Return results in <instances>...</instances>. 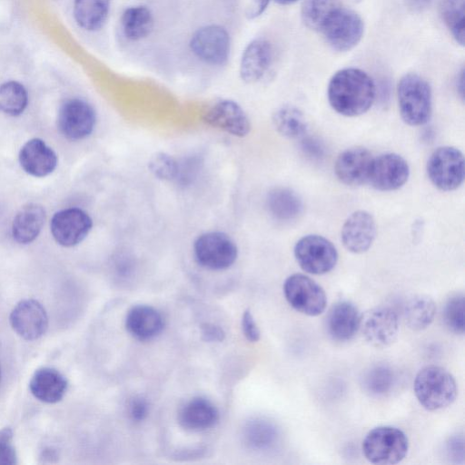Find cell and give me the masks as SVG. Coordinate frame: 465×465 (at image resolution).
<instances>
[{"label":"cell","mask_w":465,"mask_h":465,"mask_svg":"<svg viewBox=\"0 0 465 465\" xmlns=\"http://www.w3.org/2000/svg\"><path fill=\"white\" fill-rule=\"evenodd\" d=\"M203 339L206 341H222L224 339V331L219 326L212 323H204L201 327Z\"/></svg>","instance_id":"obj_43"},{"label":"cell","mask_w":465,"mask_h":465,"mask_svg":"<svg viewBox=\"0 0 465 465\" xmlns=\"http://www.w3.org/2000/svg\"><path fill=\"white\" fill-rule=\"evenodd\" d=\"M95 122L93 106L83 99H68L59 108L57 126L60 133L69 140L78 141L89 136Z\"/></svg>","instance_id":"obj_10"},{"label":"cell","mask_w":465,"mask_h":465,"mask_svg":"<svg viewBox=\"0 0 465 465\" xmlns=\"http://www.w3.org/2000/svg\"><path fill=\"white\" fill-rule=\"evenodd\" d=\"M93 226L91 217L79 208H67L54 213L51 220V232L55 242L64 247L80 243Z\"/></svg>","instance_id":"obj_14"},{"label":"cell","mask_w":465,"mask_h":465,"mask_svg":"<svg viewBox=\"0 0 465 465\" xmlns=\"http://www.w3.org/2000/svg\"><path fill=\"white\" fill-rule=\"evenodd\" d=\"M410 176L407 161L394 153H388L373 158L367 182L381 192L395 191L402 187Z\"/></svg>","instance_id":"obj_13"},{"label":"cell","mask_w":465,"mask_h":465,"mask_svg":"<svg viewBox=\"0 0 465 465\" xmlns=\"http://www.w3.org/2000/svg\"><path fill=\"white\" fill-rule=\"evenodd\" d=\"M440 16L455 41L464 45L465 0H440Z\"/></svg>","instance_id":"obj_35"},{"label":"cell","mask_w":465,"mask_h":465,"mask_svg":"<svg viewBox=\"0 0 465 465\" xmlns=\"http://www.w3.org/2000/svg\"><path fill=\"white\" fill-rule=\"evenodd\" d=\"M376 223L367 211L353 212L344 222L341 231L343 246L352 253L367 252L376 237Z\"/></svg>","instance_id":"obj_17"},{"label":"cell","mask_w":465,"mask_h":465,"mask_svg":"<svg viewBox=\"0 0 465 465\" xmlns=\"http://www.w3.org/2000/svg\"><path fill=\"white\" fill-rule=\"evenodd\" d=\"M302 151L312 158H320L323 155L324 149L322 143L312 137H307L302 142Z\"/></svg>","instance_id":"obj_42"},{"label":"cell","mask_w":465,"mask_h":465,"mask_svg":"<svg viewBox=\"0 0 465 465\" xmlns=\"http://www.w3.org/2000/svg\"><path fill=\"white\" fill-rule=\"evenodd\" d=\"M341 6L340 0H303L302 21L309 29L321 31L327 19Z\"/></svg>","instance_id":"obj_32"},{"label":"cell","mask_w":465,"mask_h":465,"mask_svg":"<svg viewBox=\"0 0 465 465\" xmlns=\"http://www.w3.org/2000/svg\"><path fill=\"white\" fill-rule=\"evenodd\" d=\"M395 381V373L391 368L379 364L365 371L361 378V385L364 391L369 395L381 397L392 390Z\"/></svg>","instance_id":"obj_33"},{"label":"cell","mask_w":465,"mask_h":465,"mask_svg":"<svg viewBox=\"0 0 465 465\" xmlns=\"http://www.w3.org/2000/svg\"><path fill=\"white\" fill-rule=\"evenodd\" d=\"M148 168L158 179L164 181L176 180L179 163L167 153H156L149 159Z\"/></svg>","instance_id":"obj_37"},{"label":"cell","mask_w":465,"mask_h":465,"mask_svg":"<svg viewBox=\"0 0 465 465\" xmlns=\"http://www.w3.org/2000/svg\"><path fill=\"white\" fill-rule=\"evenodd\" d=\"M193 254L202 267L220 271L232 266L237 259L238 249L226 233L210 232L201 234L193 243Z\"/></svg>","instance_id":"obj_8"},{"label":"cell","mask_w":465,"mask_h":465,"mask_svg":"<svg viewBox=\"0 0 465 465\" xmlns=\"http://www.w3.org/2000/svg\"><path fill=\"white\" fill-rule=\"evenodd\" d=\"M293 253L304 272L316 275L331 272L338 261L335 246L328 239L318 234L302 237L295 243Z\"/></svg>","instance_id":"obj_7"},{"label":"cell","mask_w":465,"mask_h":465,"mask_svg":"<svg viewBox=\"0 0 465 465\" xmlns=\"http://www.w3.org/2000/svg\"><path fill=\"white\" fill-rule=\"evenodd\" d=\"M279 5H288L296 3L298 0H274Z\"/></svg>","instance_id":"obj_47"},{"label":"cell","mask_w":465,"mask_h":465,"mask_svg":"<svg viewBox=\"0 0 465 465\" xmlns=\"http://www.w3.org/2000/svg\"><path fill=\"white\" fill-rule=\"evenodd\" d=\"M125 327L134 338L139 341H149L163 331L164 321L155 308L149 305H136L127 312Z\"/></svg>","instance_id":"obj_22"},{"label":"cell","mask_w":465,"mask_h":465,"mask_svg":"<svg viewBox=\"0 0 465 465\" xmlns=\"http://www.w3.org/2000/svg\"><path fill=\"white\" fill-rule=\"evenodd\" d=\"M0 377H1V370H0Z\"/></svg>","instance_id":"obj_48"},{"label":"cell","mask_w":465,"mask_h":465,"mask_svg":"<svg viewBox=\"0 0 465 465\" xmlns=\"http://www.w3.org/2000/svg\"><path fill=\"white\" fill-rule=\"evenodd\" d=\"M110 0H74V16L77 25L86 31L104 26L110 10Z\"/></svg>","instance_id":"obj_27"},{"label":"cell","mask_w":465,"mask_h":465,"mask_svg":"<svg viewBox=\"0 0 465 465\" xmlns=\"http://www.w3.org/2000/svg\"><path fill=\"white\" fill-rule=\"evenodd\" d=\"M327 94L335 112L354 117L371 108L376 97V86L364 71L353 67L343 68L331 76Z\"/></svg>","instance_id":"obj_1"},{"label":"cell","mask_w":465,"mask_h":465,"mask_svg":"<svg viewBox=\"0 0 465 465\" xmlns=\"http://www.w3.org/2000/svg\"><path fill=\"white\" fill-rule=\"evenodd\" d=\"M45 220V211L42 205L28 203L23 206L13 220L14 239L23 244L32 242L41 232Z\"/></svg>","instance_id":"obj_25"},{"label":"cell","mask_w":465,"mask_h":465,"mask_svg":"<svg viewBox=\"0 0 465 465\" xmlns=\"http://www.w3.org/2000/svg\"><path fill=\"white\" fill-rule=\"evenodd\" d=\"M243 438L246 444L260 451L270 450L274 448L280 440V431L277 426L262 418L248 421L243 429Z\"/></svg>","instance_id":"obj_28"},{"label":"cell","mask_w":465,"mask_h":465,"mask_svg":"<svg viewBox=\"0 0 465 465\" xmlns=\"http://www.w3.org/2000/svg\"><path fill=\"white\" fill-rule=\"evenodd\" d=\"M121 25L126 38L133 41L143 39L153 27L152 12L144 5L130 6L122 15Z\"/></svg>","instance_id":"obj_30"},{"label":"cell","mask_w":465,"mask_h":465,"mask_svg":"<svg viewBox=\"0 0 465 465\" xmlns=\"http://www.w3.org/2000/svg\"><path fill=\"white\" fill-rule=\"evenodd\" d=\"M457 90L460 94V97L463 99L464 96V69L461 68V70L459 72L458 77H457Z\"/></svg>","instance_id":"obj_46"},{"label":"cell","mask_w":465,"mask_h":465,"mask_svg":"<svg viewBox=\"0 0 465 465\" xmlns=\"http://www.w3.org/2000/svg\"><path fill=\"white\" fill-rule=\"evenodd\" d=\"M219 420L215 405L203 397L186 401L178 412V422L189 431H203L213 428Z\"/></svg>","instance_id":"obj_21"},{"label":"cell","mask_w":465,"mask_h":465,"mask_svg":"<svg viewBox=\"0 0 465 465\" xmlns=\"http://www.w3.org/2000/svg\"><path fill=\"white\" fill-rule=\"evenodd\" d=\"M399 111L402 120L411 126L427 124L431 116L432 93L430 84L420 75L404 74L397 85Z\"/></svg>","instance_id":"obj_3"},{"label":"cell","mask_w":465,"mask_h":465,"mask_svg":"<svg viewBox=\"0 0 465 465\" xmlns=\"http://www.w3.org/2000/svg\"><path fill=\"white\" fill-rule=\"evenodd\" d=\"M320 32L332 49L347 52L361 40L364 24L356 12L341 6L327 19Z\"/></svg>","instance_id":"obj_6"},{"label":"cell","mask_w":465,"mask_h":465,"mask_svg":"<svg viewBox=\"0 0 465 465\" xmlns=\"http://www.w3.org/2000/svg\"><path fill=\"white\" fill-rule=\"evenodd\" d=\"M362 453L373 464L391 465L401 461L409 450L406 434L391 426L371 430L362 440Z\"/></svg>","instance_id":"obj_4"},{"label":"cell","mask_w":465,"mask_h":465,"mask_svg":"<svg viewBox=\"0 0 465 465\" xmlns=\"http://www.w3.org/2000/svg\"><path fill=\"white\" fill-rule=\"evenodd\" d=\"M242 329L245 338L251 342H256L260 339V330L249 310L244 311L242 317Z\"/></svg>","instance_id":"obj_41"},{"label":"cell","mask_w":465,"mask_h":465,"mask_svg":"<svg viewBox=\"0 0 465 465\" xmlns=\"http://www.w3.org/2000/svg\"><path fill=\"white\" fill-rule=\"evenodd\" d=\"M360 329L366 341L375 348H386L398 337L399 319L389 307H376L361 316Z\"/></svg>","instance_id":"obj_12"},{"label":"cell","mask_w":465,"mask_h":465,"mask_svg":"<svg viewBox=\"0 0 465 465\" xmlns=\"http://www.w3.org/2000/svg\"><path fill=\"white\" fill-rule=\"evenodd\" d=\"M414 394L427 411H435L450 405L457 396V383L446 369L430 365L416 374L413 381Z\"/></svg>","instance_id":"obj_2"},{"label":"cell","mask_w":465,"mask_h":465,"mask_svg":"<svg viewBox=\"0 0 465 465\" xmlns=\"http://www.w3.org/2000/svg\"><path fill=\"white\" fill-rule=\"evenodd\" d=\"M373 157L364 147H351L337 158L334 172L339 181L348 186H359L368 180Z\"/></svg>","instance_id":"obj_18"},{"label":"cell","mask_w":465,"mask_h":465,"mask_svg":"<svg viewBox=\"0 0 465 465\" xmlns=\"http://www.w3.org/2000/svg\"><path fill=\"white\" fill-rule=\"evenodd\" d=\"M465 299L462 293L452 295L443 308V320L446 326L457 334H463L465 330Z\"/></svg>","instance_id":"obj_36"},{"label":"cell","mask_w":465,"mask_h":465,"mask_svg":"<svg viewBox=\"0 0 465 465\" xmlns=\"http://www.w3.org/2000/svg\"><path fill=\"white\" fill-rule=\"evenodd\" d=\"M270 0H248L245 15L248 19L259 17L267 8Z\"/></svg>","instance_id":"obj_44"},{"label":"cell","mask_w":465,"mask_h":465,"mask_svg":"<svg viewBox=\"0 0 465 465\" xmlns=\"http://www.w3.org/2000/svg\"><path fill=\"white\" fill-rule=\"evenodd\" d=\"M28 104L25 86L16 81H8L0 85V111L11 116L21 114Z\"/></svg>","instance_id":"obj_34"},{"label":"cell","mask_w":465,"mask_h":465,"mask_svg":"<svg viewBox=\"0 0 465 465\" xmlns=\"http://www.w3.org/2000/svg\"><path fill=\"white\" fill-rule=\"evenodd\" d=\"M283 293L288 303L302 314L318 316L326 308L327 298L324 290L304 274L290 275L283 283Z\"/></svg>","instance_id":"obj_9"},{"label":"cell","mask_w":465,"mask_h":465,"mask_svg":"<svg viewBox=\"0 0 465 465\" xmlns=\"http://www.w3.org/2000/svg\"><path fill=\"white\" fill-rule=\"evenodd\" d=\"M67 387L65 377L56 369L50 367L36 370L29 382V389L34 397L45 403L60 401Z\"/></svg>","instance_id":"obj_23"},{"label":"cell","mask_w":465,"mask_h":465,"mask_svg":"<svg viewBox=\"0 0 465 465\" xmlns=\"http://www.w3.org/2000/svg\"><path fill=\"white\" fill-rule=\"evenodd\" d=\"M127 411L132 420L143 421L149 413L148 401L142 396H134L128 403Z\"/></svg>","instance_id":"obj_40"},{"label":"cell","mask_w":465,"mask_h":465,"mask_svg":"<svg viewBox=\"0 0 465 465\" xmlns=\"http://www.w3.org/2000/svg\"><path fill=\"white\" fill-rule=\"evenodd\" d=\"M426 169L429 179L439 190L454 191L464 180L463 153L453 146H440L430 154Z\"/></svg>","instance_id":"obj_5"},{"label":"cell","mask_w":465,"mask_h":465,"mask_svg":"<svg viewBox=\"0 0 465 465\" xmlns=\"http://www.w3.org/2000/svg\"><path fill=\"white\" fill-rule=\"evenodd\" d=\"M436 314V304L428 295L419 294L410 298L403 308V319L413 331L429 327Z\"/></svg>","instance_id":"obj_29"},{"label":"cell","mask_w":465,"mask_h":465,"mask_svg":"<svg viewBox=\"0 0 465 465\" xmlns=\"http://www.w3.org/2000/svg\"><path fill=\"white\" fill-rule=\"evenodd\" d=\"M16 459L13 431L9 427L3 428L0 430V465H14Z\"/></svg>","instance_id":"obj_38"},{"label":"cell","mask_w":465,"mask_h":465,"mask_svg":"<svg viewBox=\"0 0 465 465\" xmlns=\"http://www.w3.org/2000/svg\"><path fill=\"white\" fill-rule=\"evenodd\" d=\"M272 124L280 134L292 139L304 136L308 129L303 113L291 104L282 105L273 113Z\"/></svg>","instance_id":"obj_31"},{"label":"cell","mask_w":465,"mask_h":465,"mask_svg":"<svg viewBox=\"0 0 465 465\" xmlns=\"http://www.w3.org/2000/svg\"><path fill=\"white\" fill-rule=\"evenodd\" d=\"M406 6L412 12L420 13L427 10L433 0H404Z\"/></svg>","instance_id":"obj_45"},{"label":"cell","mask_w":465,"mask_h":465,"mask_svg":"<svg viewBox=\"0 0 465 465\" xmlns=\"http://www.w3.org/2000/svg\"><path fill=\"white\" fill-rule=\"evenodd\" d=\"M447 458L453 463H463L465 457L464 438L456 434L448 439L445 445Z\"/></svg>","instance_id":"obj_39"},{"label":"cell","mask_w":465,"mask_h":465,"mask_svg":"<svg viewBox=\"0 0 465 465\" xmlns=\"http://www.w3.org/2000/svg\"><path fill=\"white\" fill-rule=\"evenodd\" d=\"M13 330L23 339L36 340L48 326V317L44 306L34 299L19 302L10 314Z\"/></svg>","instance_id":"obj_16"},{"label":"cell","mask_w":465,"mask_h":465,"mask_svg":"<svg viewBox=\"0 0 465 465\" xmlns=\"http://www.w3.org/2000/svg\"><path fill=\"white\" fill-rule=\"evenodd\" d=\"M270 213L277 220L288 222L296 219L303 209L300 196L289 188L272 189L267 197Z\"/></svg>","instance_id":"obj_26"},{"label":"cell","mask_w":465,"mask_h":465,"mask_svg":"<svg viewBox=\"0 0 465 465\" xmlns=\"http://www.w3.org/2000/svg\"><path fill=\"white\" fill-rule=\"evenodd\" d=\"M272 59V48L269 41L257 38L248 44L242 52L240 75L245 83H255L265 74Z\"/></svg>","instance_id":"obj_20"},{"label":"cell","mask_w":465,"mask_h":465,"mask_svg":"<svg viewBox=\"0 0 465 465\" xmlns=\"http://www.w3.org/2000/svg\"><path fill=\"white\" fill-rule=\"evenodd\" d=\"M190 48L202 61L213 65H223L230 54V35L221 25H205L193 33Z\"/></svg>","instance_id":"obj_11"},{"label":"cell","mask_w":465,"mask_h":465,"mask_svg":"<svg viewBox=\"0 0 465 465\" xmlns=\"http://www.w3.org/2000/svg\"><path fill=\"white\" fill-rule=\"evenodd\" d=\"M203 119L208 125L238 137L247 135L251 129L247 114L232 100L215 102L204 112Z\"/></svg>","instance_id":"obj_15"},{"label":"cell","mask_w":465,"mask_h":465,"mask_svg":"<svg viewBox=\"0 0 465 465\" xmlns=\"http://www.w3.org/2000/svg\"><path fill=\"white\" fill-rule=\"evenodd\" d=\"M360 322L361 315L356 306L342 301L331 308L327 316V330L333 340L346 341L356 334Z\"/></svg>","instance_id":"obj_24"},{"label":"cell","mask_w":465,"mask_h":465,"mask_svg":"<svg viewBox=\"0 0 465 465\" xmlns=\"http://www.w3.org/2000/svg\"><path fill=\"white\" fill-rule=\"evenodd\" d=\"M19 163L24 171L30 175L44 177L55 169L57 156L43 140L34 138L21 148Z\"/></svg>","instance_id":"obj_19"}]
</instances>
